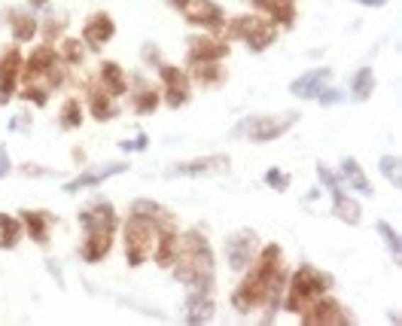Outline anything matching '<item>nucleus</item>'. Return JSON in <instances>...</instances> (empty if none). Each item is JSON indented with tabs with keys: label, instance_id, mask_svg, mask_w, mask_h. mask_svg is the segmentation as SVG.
<instances>
[{
	"label": "nucleus",
	"instance_id": "a211bd4d",
	"mask_svg": "<svg viewBox=\"0 0 402 326\" xmlns=\"http://www.w3.org/2000/svg\"><path fill=\"white\" fill-rule=\"evenodd\" d=\"M116 37V22L107 16V13H95L86 18V25H82V40L91 46V49H101L104 43Z\"/></svg>",
	"mask_w": 402,
	"mask_h": 326
},
{
	"label": "nucleus",
	"instance_id": "4468645a",
	"mask_svg": "<svg viewBox=\"0 0 402 326\" xmlns=\"http://www.w3.org/2000/svg\"><path fill=\"white\" fill-rule=\"evenodd\" d=\"M86 101H89V113H91V119L110 122V119H116V116H119L116 98H113L110 91L101 89L98 79H86Z\"/></svg>",
	"mask_w": 402,
	"mask_h": 326
},
{
	"label": "nucleus",
	"instance_id": "de8ad7c7",
	"mask_svg": "<svg viewBox=\"0 0 402 326\" xmlns=\"http://www.w3.org/2000/svg\"><path fill=\"white\" fill-rule=\"evenodd\" d=\"M28 4H30V9H34V13H37V9H43V6L49 4V0H28Z\"/></svg>",
	"mask_w": 402,
	"mask_h": 326
},
{
	"label": "nucleus",
	"instance_id": "c9c22d12",
	"mask_svg": "<svg viewBox=\"0 0 402 326\" xmlns=\"http://www.w3.org/2000/svg\"><path fill=\"white\" fill-rule=\"evenodd\" d=\"M55 49H58V58H61V61H67L70 67H74V64H82V58H86L82 40H74V37H65Z\"/></svg>",
	"mask_w": 402,
	"mask_h": 326
},
{
	"label": "nucleus",
	"instance_id": "5701e85b",
	"mask_svg": "<svg viewBox=\"0 0 402 326\" xmlns=\"http://www.w3.org/2000/svg\"><path fill=\"white\" fill-rule=\"evenodd\" d=\"M213 290H199L192 287L186 296V323H208L213 317Z\"/></svg>",
	"mask_w": 402,
	"mask_h": 326
},
{
	"label": "nucleus",
	"instance_id": "a18cd8bd",
	"mask_svg": "<svg viewBox=\"0 0 402 326\" xmlns=\"http://www.w3.org/2000/svg\"><path fill=\"white\" fill-rule=\"evenodd\" d=\"M143 58H147V61H159V49L156 46H143Z\"/></svg>",
	"mask_w": 402,
	"mask_h": 326
},
{
	"label": "nucleus",
	"instance_id": "f03ea898",
	"mask_svg": "<svg viewBox=\"0 0 402 326\" xmlns=\"http://www.w3.org/2000/svg\"><path fill=\"white\" fill-rule=\"evenodd\" d=\"M171 274L189 290L192 287L213 290V281H216L213 247L199 229H189L186 235H180L177 257H174V262H171Z\"/></svg>",
	"mask_w": 402,
	"mask_h": 326
},
{
	"label": "nucleus",
	"instance_id": "c85d7f7f",
	"mask_svg": "<svg viewBox=\"0 0 402 326\" xmlns=\"http://www.w3.org/2000/svg\"><path fill=\"white\" fill-rule=\"evenodd\" d=\"M333 213L342 223H347V226H359V220H363V210H359V205L347 196L345 189H335L333 192Z\"/></svg>",
	"mask_w": 402,
	"mask_h": 326
},
{
	"label": "nucleus",
	"instance_id": "f704fd0d",
	"mask_svg": "<svg viewBox=\"0 0 402 326\" xmlns=\"http://www.w3.org/2000/svg\"><path fill=\"white\" fill-rule=\"evenodd\" d=\"M67 79H70V64H67V61H61V58H55V64L46 70V77L40 79V83H46L49 91H55V89H65Z\"/></svg>",
	"mask_w": 402,
	"mask_h": 326
},
{
	"label": "nucleus",
	"instance_id": "f257e3e1",
	"mask_svg": "<svg viewBox=\"0 0 402 326\" xmlns=\"http://www.w3.org/2000/svg\"><path fill=\"white\" fill-rule=\"evenodd\" d=\"M284 287H286L284 250L277 247V244H265L253 259V271H247V278L235 287L232 308L238 314H250L256 308H265L262 320L268 323L284 302Z\"/></svg>",
	"mask_w": 402,
	"mask_h": 326
},
{
	"label": "nucleus",
	"instance_id": "4be33fe9",
	"mask_svg": "<svg viewBox=\"0 0 402 326\" xmlns=\"http://www.w3.org/2000/svg\"><path fill=\"white\" fill-rule=\"evenodd\" d=\"M22 226H25V235L30 241H37L40 247H46L49 244V229H52L55 217L49 210H22Z\"/></svg>",
	"mask_w": 402,
	"mask_h": 326
},
{
	"label": "nucleus",
	"instance_id": "aec40b11",
	"mask_svg": "<svg viewBox=\"0 0 402 326\" xmlns=\"http://www.w3.org/2000/svg\"><path fill=\"white\" fill-rule=\"evenodd\" d=\"M329 77H333V70H329V67H311V70H305L302 77L293 79L290 91H293L296 98H317L326 89Z\"/></svg>",
	"mask_w": 402,
	"mask_h": 326
},
{
	"label": "nucleus",
	"instance_id": "a19ab883",
	"mask_svg": "<svg viewBox=\"0 0 402 326\" xmlns=\"http://www.w3.org/2000/svg\"><path fill=\"white\" fill-rule=\"evenodd\" d=\"M61 30H65V22H58V18H52V22L46 25V30H43L46 43H55V34H61Z\"/></svg>",
	"mask_w": 402,
	"mask_h": 326
},
{
	"label": "nucleus",
	"instance_id": "b1692460",
	"mask_svg": "<svg viewBox=\"0 0 402 326\" xmlns=\"http://www.w3.org/2000/svg\"><path fill=\"white\" fill-rule=\"evenodd\" d=\"M189 79L204 89H216L225 83V67L223 61H189Z\"/></svg>",
	"mask_w": 402,
	"mask_h": 326
},
{
	"label": "nucleus",
	"instance_id": "9b49d317",
	"mask_svg": "<svg viewBox=\"0 0 402 326\" xmlns=\"http://www.w3.org/2000/svg\"><path fill=\"white\" fill-rule=\"evenodd\" d=\"M22 52L18 46H9L0 55V107L9 104L18 95V79H22Z\"/></svg>",
	"mask_w": 402,
	"mask_h": 326
},
{
	"label": "nucleus",
	"instance_id": "412c9836",
	"mask_svg": "<svg viewBox=\"0 0 402 326\" xmlns=\"http://www.w3.org/2000/svg\"><path fill=\"white\" fill-rule=\"evenodd\" d=\"M128 165L125 162H113V165H104V168H91V171H82L79 177H74L70 183H65V192H79V189H89V186H98L116 174H125Z\"/></svg>",
	"mask_w": 402,
	"mask_h": 326
},
{
	"label": "nucleus",
	"instance_id": "2eb2a0df",
	"mask_svg": "<svg viewBox=\"0 0 402 326\" xmlns=\"http://www.w3.org/2000/svg\"><path fill=\"white\" fill-rule=\"evenodd\" d=\"M79 226L86 232H116L119 229V217L113 210L110 201H95L91 208L79 213Z\"/></svg>",
	"mask_w": 402,
	"mask_h": 326
},
{
	"label": "nucleus",
	"instance_id": "f3484780",
	"mask_svg": "<svg viewBox=\"0 0 402 326\" xmlns=\"http://www.w3.org/2000/svg\"><path fill=\"white\" fill-rule=\"evenodd\" d=\"M177 244H180V232L177 223L174 226H159L156 229V244H152V259L159 269H171L174 257H177Z\"/></svg>",
	"mask_w": 402,
	"mask_h": 326
},
{
	"label": "nucleus",
	"instance_id": "ea45409f",
	"mask_svg": "<svg viewBox=\"0 0 402 326\" xmlns=\"http://www.w3.org/2000/svg\"><path fill=\"white\" fill-rule=\"evenodd\" d=\"M265 183H268V186H272V189L281 192V189L290 186V174H286V171H277V168H272V171H265Z\"/></svg>",
	"mask_w": 402,
	"mask_h": 326
},
{
	"label": "nucleus",
	"instance_id": "6e6552de",
	"mask_svg": "<svg viewBox=\"0 0 402 326\" xmlns=\"http://www.w3.org/2000/svg\"><path fill=\"white\" fill-rule=\"evenodd\" d=\"M256 253H259V235L253 229H241L225 238V259H229L232 271H244L253 266Z\"/></svg>",
	"mask_w": 402,
	"mask_h": 326
},
{
	"label": "nucleus",
	"instance_id": "7ed1b4c3",
	"mask_svg": "<svg viewBox=\"0 0 402 326\" xmlns=\"http://www.w3.org/2000/svg\"><path fill=\"white\" fill-rule=\"evenodd\" d=\"M333 290V274L320 271L311 262H305V266H298L293 274H286V287H284V311L290 314H302L308 305L314 299L326 296V293Z\"/></svg>",
	"mask_w": 402,
	"mask_h": 326
},
{
	"label": "nucleus",
	"instance_id": "e433bc0d",
	"mask_svg": "<svg viewBox=\"0 0 402 326\" xmlns=\"http://www.w3.org/2000/svg\"><path fill=\"white\" fill-rule=\"evenodd\" d=\"M381 174H384L387 177V183H390V186H402V171H399V159L396 156H381Z\"/></svg>",
	"mask_w": 402,
	"mask_h": 326
},
{
	"label": "nucleus",
	"instance_id": "a878e982",
	"mask_svg": "<svg viewBox=\"0 0 402 326\" xmlns=\"http://www.w3.org/2000/svg\"><path fill=\"white\" fill-rule=\"evenodd\" d=\"M98 83L104 91H110L113 98H122V95H128V77H125V70H122L116 61H104L98 70Z\"/></svg>",
	"mask_w": 402,
	"mask_h": 326
},
{
	"label": "nucleus",
	"instance_id": "79ce46f5",
	"mask_svg": "<svg viewBox=\"0 0 402 326\" xmlns=\"http://www.w3.org/2000/svg\"><path fill=\"white\" fill-rule=\"evenodd\" d=\"M314 101H320V104H335V101H342V95H338L335 89H323L320 95H317Z\"/></svg>",
	"mask_w": 402,
	"mask_h": 326
},
{
	"label": "nucleus",
	"instance_id": "bb28decb",
	"mask_svg": "<svg viewBox=\"0 0 402 326\" xmlns=\"http://www.w3.org/2000/svg\"><path fill=\"white\" fill-rule=\"evenodd\" d=\"M113 250V232H86L82 238V259L101 262Z\"/></svg>",
	"mask_w": 402,
	"mask_h": 326
},
{
	"label": "nucleus",
	"instance_id": "dca6fc26",
	"mask_svg": "<svg viewBox=\"0 0 402 326\" xmlns=\"http://www.w3.org/2000/svg\"><path fill=\"white\" fill-rule=\"evenodd\" d=\"M256 13H262L265 18H272L277 28H293L296 25V0H247Z\"/></svg>",
	"mask_w": 402,
	"mask_h": 326
},
{
	"label": "nucleus",
	"instance_id": "09e8293b",
	"mask_svg": "<svg viewBox=\"0 0 402 326\" xmlns=\"http://www.w3.org/2000/svg\"><path fill=\"white\" fill-rule=\"evenodd\" d=\"M168 4H171V6H180V4H183V0H168Z\"/></svg>",
	"mask_w": 402,
	"mask_h": 326
},
{
	"label": "nucleus",
	"instance_id": "ddd939ff",
	"mask_svg": "<svg viewBox=\"0 0 402 326\" xmlns=\"http://www.w3.org/2000/svg\"><path fill=\"white\" fill-rule=\"evenodd\" d=\"M58 58V49L55 43H40L30 49V55L22 61V79L25 83H40V79L46 77V70L55 64Z\"/></svg>",
	"mask_w": 402,
	"mask_h": 326
},
{
	"label": "nucleus",
	"instance_id": "6ab92c4d",
	"mask_svg": "<svg viewBox=\"0 0 402 326\" xmlns=\"http://www.w3.org/2000/svg\"><path fill=\"white\" fill-rule=\"evenodd\" d=\"M229 55V43L211 34L189 37V61H223Z\"/></svg>",
	"mask_w": 402,
	"mask_h": 326
},
{
	"label": "nucleus",
	"instance_id": "4c0bfd02",
	"mask_svg": "<svg viewBox=\"0 0 402 326\" xmlns=\"http://www.w3.org/2000/svg\"><path fill=\"white\" fill-rule=\"evenodd\" d=\"M378 232H381V238H384V244L390 247V253H393V259H399V257H402V244H399V235H396V229L390 226V223H384V220H381V223H378Z\"/></svg>",
	"mask_w": 402,
	"mask_h": 326
},
{
	"label": "nucleus",
	"instance_id": "39448f33",
	"mask_svg": "<svg viewBox=\"0 0 402 326\" xmlns=\"http://www.w3.org/2000/svg\"><path fill=\"white\" fill-rule=\"evenodd\" d=\"M156 223L140 217V213H131L125 220V259L131 269H140L143 262L152 257V244H156Z\"/></svg>",
	"mask_w": 402,
	"mask_h": 326
},
{
	"label": "nucleus",
	"instance_id": "37998d69",
	"mask_svg": "<svg viewBox=\"0 0 402 326\" xmlns=\"http://www.w3.org/2000/svg\"><path fill=\"white\" fill-rule=\"evenodd\" d=\"M122 150H147V135H138L134 140H125Z\"/></svg>",
	"mask_w": 402,
	"mask_h": 326
},
{
	"label": "nucleus",
	"instance_id": "0eeeda50",
	"mask_svg": "<svg viewBox=\"0 0 402 326\" xmlns=\"http://www.w3.org/2000/svg\"><path fill=\"white\" fill-rule=\"evenodd\" d=\"M159 77H162V98L171 110H180L183 104H189L192 98V79L186 70L174 67V64H159Z\"/></svg>",
	"mask_w": 402,
	"mask_h": 326
},
{
	"label": "nucleus",
	"instance_id": "393cba45",
	"mask_svg": "<svg viewBox=\"0 0 402 326\" xmlns=\"http://www.w3.org/2000/svg\"><path fill=\"white\" fill-rule=\"evenodd\" d=\"M9 30H13L16 43H28V40H34V34L40 30L37 13L34 9H9Z\"/></svg>",
	"mask_w": 402,
	"mask_h": 326
},
{
	"label": "nucleus",
	"instance_id": "20e7f679",
	"mask_svg": "<svg viewBox=\"0 0 402 326\" xmlns=\"http://www.w3.org/2000/svg\"><path fill=\"white\" fill-rule=\"evenodd\" d=\"M220 34L244 40L253 52H265V49L274 46V40H277V25L265 16H235L229 25H223Z\"/></svg>",
	"mask_w": 402,
	"mask_h": 326
},
{
	"label": "nucleus",
	"instance_id": "f8f14e48",
	"mask_svg": "<svg viewBox=\"0 0 402 326\" xmlns=\"http://www.w3.org/2000/svg\"><path fill=\"white\" fill-rule=\"evenodd\" d=\"M232 165L229 156H223V152H213V156H201V159H192V162H177L168 174L171 177H208V174H220Z\"/></svg>",
	"mask_w": 402,
	"mask_h": 326
},
{
	"label": "nucleus",
	"instance_id": "49530a36",
	"mask_svg": "<svg viewBox=\"0 0 402 326\" xmlns=\"http://www.w3.org/2000/svg\"><path fill=\"white\" fill-rule=\"evenodd\" d=\"M357 4H363V6H384L387 0H357Z\"/></svg>",
	"mask_w": 402,
	"mask_h": 326
},
{
	"label": "nucleus",
	"instance_id": "2f4dec72",
	"mask_svg": "<svg viewBox=\"0 0 402 326\" xmlns=\"http://www.w3.org/2000/svg\"><path fill=\"white\" fill-rule=\"evenodd\" d=\"M25 238V226L18 217H9V213H0V247L13 250L18 247V241Z\"/></svg>",
	"mask_w": 402,
	"mask_h": 326
},
{
	"label": "nucleus",
	"instance_id": "9d476101",
	"mask_svg": "<svg viewBox=\"0 0 402 326\" xmlns=\"http://www.w3.org/2000/svg\"><path fill=\"white\" fill-rule=\"evenodd\" d=\"M298 317H302L305 326H347V323H354V317L342 308V302H335L329 296L314 299Z\"/></svg>",
	"mask_w": 402,
	"mask_h": 326
},
{
	"label": "nucleus",
	"instance_id": "1a4fd4ad",
	"mask_svg": "<svg viewBox=\"0 0 402 326\" xmlns=\"http://www.w3.org/2000/svg\"><path fill=\"white\" fill-rule=\"evenodd\" d=\"M177 9H180V16L186 18L189 25H199L204 30H213V34H220L223 25H225L223 6L213 4V0H183Z\"/></svg>",
	"mask_w": 402,
	"mask_h": 326
},
{
	"label": "nucleus",
	"instance_id": "cd10ccee",
	"mask_svg": "<svg viewBox=\"0 0 402 326\" xmlns=\"http://www.w3.org/2000/svg\"><path fill=\"white\" fill-rule=\"evenodd\" d=\"M138 83V91H131V107H134V113H156V107L162 104V89L156 86H150V83H143V79H134Z\"/></svg>",
	"mask_w": 402,
	"mask_h": 326
},
{
	"label": "nucleus",
	"instance_id": "7c9ffc66",
	"mask_svg": "<svg viewBox=\"0 0 402 326\" xmlns=\"http://www.w3.org/2000/svg\"><path fill=\"white\" fill-rule=\"evenodd\" d=\"M342 174H345V180L350 183V189L354 192H359V196H372V183H369V177H366V171H363V165L354 159V156H347L345 162H342Z\"/></svg>",
	"mask_w": 402,
	"mask_h": 326
},
{
	"label": "nucleus",
	"instance_id": "58836bf2",
	"mask_svg": "<svg viewBox=\"0 0 402 326\" xmlns=\"http://www.w3.org/2000/svg\"><path fill=\"white\" fill-rule=\"evenodd\" d=\"M22 98L30 101V104H37V107H46V101H49V89L46 83H28L25 91H22Z\"/></svg>",
	"mask_w": 402,
	"mask_h": 326
},
{
	"label": "nucleus",
	"instance_id": "423d86ee",
	"mask_svg": "<svg viewBox=\"0 0 402 326\" xmlns=\"http://www.w3.org/2000/svg\"><path fill=\"white\" fill-rule=\"evenodd\" d=\"M298 122V113H281V116H250L238 125V135H244L253 144H272V140L284 137L286 131Z\"/></svg>",
	"mask_w": 402,
	"mask_h": 326
},
{
	"label": "nucleus",
	"instance_id": "473e14b6",
	"mask_svg": "<svg viewBox=\"0 0 402 326\" xmlns=\"http://www.w3.org/2000/svg\"><path fill=\"white\" fill-rule=\"evenodd\" d=\"M372 91H375L372 67H359L354 74V79H350V98H354V101H369V98H372Z\"/></svg>",
	"mask_w": 402,
	"mask_h": 326
},
{
	"label": "nucleus",
	"instance_id": "72a5a7b5",
	"mask_svg": "<svg viewBox=\"0 0 402 326\" xmlns=\"http://www.w3.org/2000/svg\"><path fill=\"white\" fill-rule=\"evenodd\" d=\"M58 125L65 131H77L82 125V104H79V98H67L65 101L61 116H58Z\"/></svg>",
	"mask_w": 402,
	"mask_h": 326
},
{
	"label": "nucleus",
	"instance_id": "c03bdc74",
	"mask_svg": "<svg viewBox=\"0 0 402 326\" xmlns=\"http://www.w3.org/2000/svg\"><path fill=\"white\" fill-rule=\"evenodd\" d=\"M6 174H9V152H6V147H0V180Z\"/></svg>",
	"mask_w": 402,
	"mask_h": 326
},
{
	"label": "nucleus",
	"instance_id": "c756f323",
	"mask_svg": "<svg viewBox=\"0 0 402 326\" xmlns=\"http://www.w3.org/2000/svg\"><path fill=\"white\" fill-rule=\"evenodd\" d=\"M131 213H140V217H147V220H152L156 226H174V213L164 208V205H159V201H150V198H138V201H131Z\"/></svg>",
	"mask_w": 402,
	"mask_h": 326
}]
</instances>
